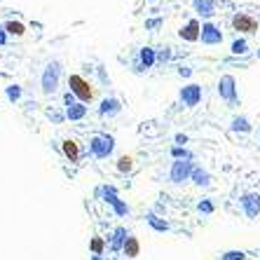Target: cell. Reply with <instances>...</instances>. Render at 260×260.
<instances>
[{
    "label": "cell",
    "instance_id": "cell-10",
    "mask_svg": "<svg viewBox=\"0 0 260 260\" xmlns=\"http://www.w3.org/2000/svg\"><path fill=\"white\" fill-rule=\"evenodd\" d=\"M218 94L225 101H235L237 99V87H235V78L232 75H223L220 82H218Z\"/></svg>",
    "mask_w": 260,
    "mask_h": 260
},
{
    "label": "cell",
    "instance_id": "cell-18",
    "mask_svg": "<svg viewBox=\"0 0 260 260\" xmlns=\"http://www.w3.org/2000/svg\"><path fill=\"white\" fill-rule=\"evenodd\" d=\"M85 115H87V106H85V103L75 101V103H71V106H66V117H68V120H82Z\"/></svg>",
    "mask_w": 260,
    "mask_h": 260
},
{
    "label": "cell",
    "instance_id": "cell-34",
    "mask_svg": "<svg viewBox=\"0 0 260 260\" xmlns=\"http://www.w3.org/2000/svg\"><path fill=\"white\" fill-rule=\"evenodd\" d=\"M178 73H181L183 78H190V75H192V71H190L188 66H183V68H181V71H178Z\"/></svg>",
    "mask_w": 260,
    "mask_h": 260
},
{
    "label": "cell",
    "instance_id": "cell-29",
    "mask_svg": "<svg viewBox=\"0 0 260 260\" xmlns=\"http://www.w3.org/2000/svg\"><path fill=\"white\" fill-rule=\"evenodd\" d=\"M197 209H200L202 213H213V204L209 200H204V202H200V204H197Z\"/></svg>",
    "mask_w": 260,
    "mask_h": 260
},
{
    "label": "cell",
    "instance_id": "cell-17",
    "mask_svg": "<svg viewBox=\"0 0 260 260\" xmlns=\"http://www.w3.org/2000/svg\"><path fill=\"white\" fill-rule=\"evenodd\" d=\"M190 181H194V185H200V188H209L211 185V174L206 169H202V167H194Z\"/></svg>",
    "mask_w": 260,
    "mask_h": 260
},
{
    "label": "cell",
    "instance_id": "cell-20",
    "mask_svg": "<svg viewBox=\"0 0 260 260\" xmlns=\"http://www.w3.org/2000/svg\"><path fill=\"white\" fill-rule=\"evenodd\" d=\"M148 223H150L152 230H157V232H167V230H169V223H167L164 218L155 216V213H148Z\"/></svg>",
    "mask_w": 260,
    "mask_h": 260
},
{
    "label": "cell",
    "instance_id": "cell-8",
    "mask_svg": "<svg viewBox=\"0 0 260 260\" xmlns=\"http://www.w3.org/2000/svg\"><path fill=\"white\" fill-rule=\"evenodd\" d=\"M202 101V87L200 85H188L181 89V103L185 108H194Z\"/></svg>",
    "mask_w": 260,
    "mask_h": 260
},
{
    "label": "cell",
    "instance_id": "cell-25",
    "mask_svg": "<svg viewBox=\"0 0 260 260\" xmlns=\"http://www.w3.org/2000/svg\"><path fill=\"white\" fill-rule=\"evenodd\" d=\"M89 248H91V253H94V255H103L106 242H103L101 237H94V239H91V244H89Z\"/></svg>",
    "mask_w": 260,
    "mask_h": 260
},
{
    "label": "cell",
    "instance_id": "cell-3",
    "mask_svg": "<svg viewBox=\"0 0 260 260\" xmlns=\"http://www.w3.org/2000/svg\"><path fill=\"white\" fill-rule=\"evenodd\" d=\"M192 171H194V164L190 159H176L171 164L169 178H171V183H185L192 178Z\"/></svg>",
    "mask_w": 260,
    "mask_h": 260
},
{
    "label": "cell",
    "instance_id": "cell-26",
    "mask_svg": "<svg viewBox=\"0 0 260 260\" xmlns=\"http://www.w3.org/2000/svg\"><path fill=\"white\" fill-rule=\"evenodd\" d=\"M171 155H174L176 159H192V155H190L185 148H181V145H176L174 150H171Z\"/></svg>",
    "mask_w": 260,
    "mask_h": 260
},
{
    "label": "cell",
    "instance_id": "cell-2",
    "mask_svg": "<svg viewBox=\"0 0 260 260\" xmlns=\"http://www.w3.org/2000/svg\"><path fill=\"white\" fill-rule=\"evenodd\" d=\"M113 148H115V139L108 136V134H99V136H94V139L89 141V152L99 159L108 157L110 152H113Z\"/></svg>",
    "mask_w": 260,
    "mask_h": 260
},
{
    "label": "cell",
    "instance_id": "cell-1",
    "mask_svg": "<svg viewBox=\"0 0 260 260\" xmlns=\"http://www.w3.org/2000/svg\"><path fill=\"white\" fill-rule=\"evenodd\" d=\"M68 87H71V91H73V96H78L80 99V103H89L91 99H94V87L87 82L82 75H78V73H73L71 78H68Z\"/></svg>",
    "mask_w": 260,
    "mask_h": 260
},
{
    "label": "cell",
    "instance_id": "cell-13",
    "mask_svg": "<svg viewBox=\"0 0 260 260\" xmlns=\"http://www.w3.org/2000/svg\"><path fill=\"white\" fill-rule=\"evenodd\" d=\"M127 237H129V232H127V228H115L113 230V237H110V251H122V246H124V242H127Z\"/></svg>",
    "mask_w": 260,
    "mask_h": 260
},
{
    "label": "cell",
    "instance_id": "cell-19",
    "mask_svg": "<svg viewBox=\"0 0 260 260\" xmlns=\"http://www.w3.org/2000/svg\"><path fill=\"white\" fill-rule=\"evenodd\" d=\"M96 194H101L103 202H108L110 206H113L117 200H120V197H117V190L113 188V185H103V188H99V190H96Z\"/></svg>",
    "mask_w": 260,
    "mask_h": 260
},
{
    "label": "cell",
    "instance_id": "cell-22",
    "mask_svg": "<svg viewBox=\"0 0 260 260\" xmlns=\"http://www.w3.org/2000/svg\"><path fill=\"white\" fill-rule=\"evenodd\" d=\"M132 169H134V157L132 155H122V157L117 159V171H120V174H129Z\"/></svg>",
    "mask_w": 260,
    "mask_h": 260
},
{
    "label": "cell",
    "instance_id": "cell-36",
    "mask_svg": "<svg viewBox=\"0 0 260 260\" xmlns=\"http://www.w3.org/2000/svg\"><path fill=\"white\" fill-rule=\"evenodd\" d=\"M89 260H106V258H103V255H91Z\"/></svg>",
    "mask_w": 260,
    "mask_h": 260
},
{
    "label": "cell",
    "instance_id": "cell-28",
    "mask_svg": "<svg viewBox=\"0 0 260 260\" xmlns=\"http://www.w3.org/2000/svg\"><path fill=\"white\" fill-rule=\"evenodd\" d=\"M113 209H115V213H117V216H127V213H129V206L124 204V202H122V200H117L115 204H113Z\"/></svg>",
    "mask_w": 260,
    "mask_h": 260
},
{
    "label": "cell",
    "instance_id": "cell-23",
    "mask_svg": "<svg viewBox=\"0 0 260 260\" xmlns=\"http://www.w3.org/2000/svg\"><path fill=\"white\" fill-rule=\"evenodd\" d=\"M5 30H7V33H10V36H24V33H26V26L24 24H19V21H7V24H5Z\"/></svg>",
    "mask_w": 260,
    "mask_h": 260
},
{
    "label": "cell",
    "instance_id": "cell-21",
    "mask_svg": "<svg viewBox=\"0 0 260 260\" xmlns=\"http://www.w3.org/2000/svg\"><path fill=\"white\" fill-rule=\"evenodd\" d=\"M232 132H242V134H248V132H251V129H253V127H251V122H248L246 120V117H235V120H232Z\"/></svg>",
    "mask_w": 260,
    "mask_h": 260
},
{
    "label": "cell",
    "instance_id": "cell-11",
    "mask_svg": "<svg viewBox=\"0 0 260 260\" xmlns=\"http://www.w3.org/2000/svg\"><path fill=\"white\" fill-rule=\"evenodd\" d=\"M155 61H157V56H155V49H152V47H143V49H139L136 73H141L143 68H152V66H155Z\"/></svg>",
    "mask_w": 260,
    "mask_h": 260
},
{
    "label": "cell",
    "instance_id": "cell-15",
    "mask_svg": "<svg viewBox=\"0 0 260 260\" xmlns=\"http://www.w3.org/2000/svg\"><path fill=\"white\" fill-rule=\"evenodd\" d=\"M194 12L202 14V17H213L216 14V3L213 0H192Z\"/></svg>",
    "mask_w": 260,
    "mask_h": 260
},
{
    "label": "cell",
    "instance_id": "cell-12",
    "mask_svg": "<svg viewBox=\"0 0 260 260\" xmlns=\"http://www.w3.org/2000/svg\"><path fill=\"white\" fill-rule=\"evenodd\" d=\"M122 110V103L117 101V99H103L101 101V106H99V115L101 117H106V115H117Z\"/></svg>",
    "mask_w": 260,
    "mask_h": 260
},
{
    "label": "cell",
    "instance_id": "cell-33",
    "mask_svg": "<svg viewBox=\"0 0 260 260\" xmlns=\"http://www.w3.org/2000/svg\"><path fill=\"white\" fill-rule=\"evenodd\" d=\"M176 143H178V145H185V143H188V136H185V134H178V136H176Z\"/></svg>",
    "mask_w": 260,
    "mask_h": 260
},
{
    "label": "cell",
    "instance_id": "cell-24",
    "mask_svg": "<svg viewBox=\"0 0 260 260\" xmlns=\"http://www.w3.org/2000/svg\"><path fill=\"white\" fill-rule=\"evenodd\" d=\"M230 52H232V54H246V52H248V43L244 40V38H239V40H235V43H232Z\"/></svg>",
    "mask_w": 260,
    "mask_h": 260
},
{
    "label": "cell",
    "instance_id": "cell-7",
    "mask_svg": "<svg viewBox=\"0 0 260 260\" xmlns=\"http://www.w3.org/2000/svg\"><path fill=\"white\" fill-rule=\"evenodd\" d=\"M200 40L204 45H220L223 43V33H220V28H218L216 24L206 21V24H202V38Z\"/></svg>",
    "mask_w": 260,
    "mask_h": 260
},
{
    "label": "cell",
    "instance_id": "cell-5",
    "mask_svg": "<svg viewBox=\"0 0 260 260\" xmlns=\"http://www.w3.org/2000/svg\"><path fill=\"white\" fill-rule=\"evenodd\" d=\"M232 28L239 30V33H255V30H258V21H255L251 14L237 12L235 17H232Z\"/></svg>",
    "mask_w": 260,
    "mask_h": 260
},
{
    "label": "cell",
    "instance_id": "cell-37",
    "mask_svg": "<svg viewBox=\"0 0 260 260\" xmlns=\"http://www.w3.org/2000/svg\"><path fill=\"white\" fill-rule=\"evenodd\" d=\"M0 43H5V33L3 30H0Z\"/></svg>",
    "mask_w": 260,
    "mask_h": 260
},
{
    "label": "cell",
    "instance_id": "cell-30",
    "mask_svg": "<svg viewBox=\"0 0 260 260\" xmlns=\"http://www.w3.org/2000/svg\"><path fill=\"white\" fill-rule=\"evenodd\" d=\"M162 26V19H150V21H145V28H157Z\"/></svg>",
    "mask_w": 260,
    "mask_h": 260
},
{
    "label": "cell",
    "instance_id": "cell-14",
    "mask_svg": "<svg viewBox=\"0 0 260 260\" xmlns=\"http://www.w3.org/2000/svg\"><path fill=\"white\" fill-rule=\"evenodd\" d=\"M61 150H63V155H66L71 162H78L80 159V143L75 139H66L63 143H61Z\"/></svg>",
    "mask_w": 260,
    "mask_h": 260
},
{
    "label": "cell",
    "instance_id": "cell-9",
    "mask_svg": "<svg viewBox=\"0 0 260 260\" xmlns=\"http://www.w3.org/2000/svg\"><path fill=\"white\" fill-rule=\"evenodd\" d=\"M178 36H181L183 40H188V43H197V40L202 38V24L197 21V19H190L188 24L178 30Z\"/></svg>",
    "mask_w": 260,
    "mask_h": 260
},
{
    "label": "cell",
    "instance_id": "cell-27",
    "mask_svg": "<svg viewBox=\"0 0 260 260\" xmlns=\"http://www.w3.org/2000/svg\"><path fill=\"white\" fill-rule=\"evenodd\" d=\"M220 260H246V253L244 251H228V253H223Z\"/></svg>",
    "mask_w": 260,
    "mask_h": 260
},
{
    "label": "cell",
    "instance_id": "cell-31",
    "mask_svg": "<svg viewBox=\"0 0 260 260\" xmlns=\"http://www.w3.org/2000/svg\"><path fill=\"white\" fill-rule=\"evenodd\" d=\"M63 103H66V106L75 103V96H73V91H66V94H63Z\"/></svg>",
    "mask_w": 260,
    "mask_h": 260
},
{
    "label": "cell",
    "instance_id": "cell-6",
    "mask_svg": "<svg viewBox=\"0 0 260 260\" xmlns=\"http://www.w3.org/2000/svg\"><path fill=\"white\" fill-rule=\"evenodd\" d=\"M242 209L246 213V218H258L260 213V192H246L242 194Z\"/></svg>",
    "mask_w": 260,
    "mask_h": 260
},
{
    "label": "cell",
    "instance_id": "cell-35",
    "mask_svg": "<svg viewBox=\"0 0 260 260\" xmlns=\"http://www.w3.org/2000/svg\"><path fill=\"white\" fill-rule=\"evenodd\" d=\"M159 59H162V61L171 59V52H169V47H167V49H164V52H162V54H159Z\"/></svg>",
    "mask_w": 260,
    "mask_h": 260
},
{
    "label": "cell",
    "instance_id": "cell-4",
    "mask_svg": "<svg viewBox=\"0 0 260 260\" xmlns=\"http://www.w3.org/2000/svg\"><path fill=\"white\" fill-rule=\"evenodd\" d=\"M59 75H61V66L56 61H52L43 75V91L45 94H54L56 91V87H59Z\"/></svg>",
    "mask_w": 260,
    "mask_h": 260
},
{
    "label": "cell",
    "instance_id": "cell-32",
    "mask_svg": "<svg viewBox=\"0 0 260 260\" xmlns=\"http://www.w3.org/2000/svg\"><path fill=\"white\" fill-rule=\"evenodd\" d=\"M7 94H10V99H19V94H21V91H19V87H10V89H7Z\"/></svg>",
    "mask_w": 260,
    "mask_h": 260
},
{
    "label": "cell",
    "instance_id": "cell-16",
    "mask_svg": "<svg viewBox=\"0 0 260 260\" xmlns=\"http://www.w3.org/2000/svg\"><path fill=\"white\" fill-rule=\"evenodd\" d=\"M122 253L127 255V258H136V255H141V242L134 235H129L127 242H124V246H122Z\"/></svg>",
    "mask_w": 260,
    "mask_h": 260
}]
</instances>
